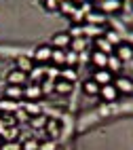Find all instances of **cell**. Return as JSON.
Listing matches in <instances>:
<instances>
[{
    "mask_svg": "<svg viewBox=\"0 0 133 150\" xmlns=\"http://www.w3.org/2000/svg\"><path fill=\"white\" fill-rule=\"evenodd\" d=\"M28 81H30V76H28L25 72H21V70H17V68H13V70H8V72H6V83H8V85L25 87Z\"/></svg>",
    "mask_w": 133,
    "mask_h": 150,
    "instance_id": "1",
    "label": "cell"
},
{
    "mask_svg": "<svg viewBox=\"0 0 133 150\" xmlns=\"http://www.w3.org/2000/svg\"><path fill=\"white\" fill-rule=\"evenodd\" d=\"M51 53H53V49L49 45H40V47H36L32 59L34 62H40V64H47V62H51Z\"/></svg>",
    "mask_w": 133,
    "mask_h": 150,
    "instance_id": "2",
    "label": "cell"
},
{
    "mask_svg": "<svg viewBox=\"0 0 133 150\" xmlns=\"http://www.w3.org/2000/svg\"><path fill=\"white\" fill-rule=\"evenodd\" d=\"M42 95H45V93H42V87L36 85V83L25 85V87H23V97H25V99H30V102H36V99H40Z\"/></svg>",
    "mask_w": 133,
    "mask_h": 150,
    "instance_id": "3",
    "label": "cell"
},
{
    "mask_svg": "<svg viewBox=\"0 0 133 150\" xmlns=\"http://www.w3.org/2000/svg\"><path fill=\"white\" fill-rule=\"evenodd\" d=\"M99 95L104 102H116V97H118V89L114 87V83H110V85H101L99 87Z\"/></svg>",
    "mask_w": 133,
    "mask_h": 150,
    "instance_id": "4",
    "label": "cell"
},
{
    "mask_svg": "<svg viewBox=\"0 0 133 150\" xmlns=\"http://www.w3.org/2000/svg\"><path fill=\"white\" fill-rule=\"evenodd\" d=\"M93 81L101 87V85L114 83V76H112V72H110L108 68H101V70H95V72H93Z\"/></svg>",
    "mask_w": 133,
    "mask_h": 150,
    "instance_id": "5",
    "label": "cell"
},
{
    "mask_svg": "<svg viewBox=\"0 0 133 150\" xmlns=\"http://www.w3.org/2000/svg\"><path fill=\"white\" fill-rule=\"evenodd\" d=\"M120 6H122V0H101L99 2V11L104 15H110V13L120 11Z\"/></svg>",
    "mask_w": 133,
    "mask_h": 150,
    "instance_id": "6",
    "label": "cell"
},
{
    "mask_svg": "<svg viewBox=\"0 0 133 150\" xmlns=\"http://www.w3.org/2000/svg\"><path fill=\"white\" fill-rule=\"evenodd\" d=\"M15 68L21 70V72H25V74H30V72L34 70V59L28 57V55H19L17 62H15Z\"/></svg>",
    "mask_w": 133,
    "mask_h": 150,
    "instance_id": "7",
    "label": "cell"
},
{
    "mask_svg": "<svg viewBox=\"0 0 133 150\" xmlns=\"http://www.w3.org/2000/svg\"><path fill=\"white\" fill-rule=\"evenodd\" d=\"M70 42H72V36H70L68 32H59V34H55L53 36V47L55 49H66L70 47Z\"/></svg>",
    "mask_w": 133,
    "mask_h": 150,
    "instance_id": "8",
    "label": "cell"
},
{
    "mask_svg": "<svg viewBox=\"0 0 133 150\" xmlns=\"http://www.w3.org/2000/svg\"><path fill=\"white\" fill-rule=\"evenodd\" d=\"M114 87L118 89V93H133V81L127 76H118L114 81Z\"/></svg>",
    "mask_w": 133,
    "mask_h": 150,
    "instance_id": "9",
    "label": "cell"
},
{
    "mask_svg": "<svg viewBox=\"0 0 133 150\" xmlns=\"http://www.w3.org/2000/svg\"><path fill=\"white\" fill-rule=\"evenodd\" d=\"M91 64L95 66V70H101V68H106V66H108V55L95 49V51L91 53Z\"/></svg>",
    "mask_w": 133,
    "mask_h": 150,
    "instance_id": "10",
    "label": "cell"
},
{
    "mask_svg": "<svg viewBox=\"0 0 133 150\" xmlns=\"http://www.w3.org/2000/svg\"><path fill=\"white\" fill-rule=\"evenodd\" d=\"M114 55L120 59V62H131V59H133V47L131 45H118Z\"/></svg>",
    "mask_w": 133,
    "mask_h": 150,
    "instance_id": "11",
    "label": "cell"
},
{
    "mask_svg": "<svg viewBox=\"0 0 133 150\" xmlns=\"http://www.w3.org/2000/svg\"><path fill=\"white\" fill-rule=\"evenodd\" d=\"M53 91L59 93V95H68L70 91H72V83L66 81V78H57V81L53 83Z\"/></svg>",
    "mask_w": 133,
    "mask_h": 150,
    "instance_id": "12",
    "label": "cell"
},
{
    "mask_svg": "<svg viewBox=\"0 0 133 150\" xmlns=\"http://www.w3.org/2000/svg\"><path fill=\"white\" fill-rule=\"evenodd\" d=\"M85 23H91V25H104L106 23V15L101 11H91L89 15H85Z\"/></svg>",
    "mask_w": 133,
    "mask_h": 150,
    "instance_id": "13",
    "label": "cell"
},
{
    "mask_svg": "<svg viewBox=\"0 0 133 150\" xmlns=\"http://www.w3.org/2000/svg\"><path fill=\"white\" fill-rule=\"evenodd\" d=\"M95 49H97V51H101V53H106V55L114 53V45H110L104 36H97V38H95Z\"/></svg>",
    "mask_w": 133,
    "mask_h": 150,
    "instance_id": "14",
    "label": "cell"
},
{
    "mask_svg": "<svg viewBox=\"0 0 133 150\" xmlns=\"http://www.w3.org/2000/svg\"><path fill=\"white\" fill-rule=\"evenodd\" d=\"M4 93H6L8 99H23V87H19V85H6Z\"/></svg>",
    "mask_w": 133,
    "mask_h": 150,
    "instance_id": "15",
    "label": "cell"
},
{
    "mask_svg": "<svg viewBox=\"0 0 133 150\" xmlns=\"http://www.w3.org/2000/svg\"><path fill=\"white\" fill-rule=\"evenodd\" d=\"M45 129H47V133H49V137H57L59 135V131H61V127H59V121L57 118H49L47 121V125H45Z\"/></svg>",
    "mask_w": 133,
    "mask_h": 150,
    "instance_id": "16",
    "label": "cell"
},
{
    "mask_svg": "<svg viewBox=\"0 0 133 150\" xmlns=\"http://www.w3.org/2000/svg\"><path fill=\"white\" fill-rule=\"evenodd\" d=\"M83 91H85L87 95H91V97H95V95H99V85L93 81V78H91V81H85Z\"/></svg>",
    "mask_w": 133,
    "mask_h": 150,
    "instance_id": "17",
    "label": "cell"
},
{
    "mask_svg": "<svg viewBox=\"0 0 133 150\" xmlns=\"http://www.w3.org/2000/svg\"><path fill=\"white\" fill-rule=\"evenodd\" d=\"M120 66H122V62H120L114 53H110V55H108V66H106V68L110 70V72H118Z\"/></svg>",
    "mask_w": 133,
    "mask_h": 150,
    "instance_id": "18",
    "label": "cell"
},
{
    "mask_svg": "<svg viewBox=\"0 0 133 150\" xmlns=\"http://www.w3.org/2000/svg\"><path fill=\"white\" fill-rule=\"evenodd\" d=\"M51 59H53L57 66H64V64H66V51H64V49H53Z\"/></svg>",
    "mask_w": 133,
    "mask_h": 150,
    "instance_id": "19",
    "label": "cell"
},
{
    "mask_svg": "<svg viewBox=\"0 0 133 150\" xmlns=\"http://www.w3.org/2000/svg\"><path fill=\"white\" fill-rule=\"evenodd\" d=\"M59 78H66V81H70V83H74L76 81V70L74 68H61V72H59Z\"/></svg>",
    "mask_w": 133,
    "mask_h": 150,
    "instance_id": "20",
    "label": "cell"
},
{
    "mask_svg": "<svg viewBox=\"0 0 133 150\" xmlns=\"http://www.w3.org/2000/svg\"><path fill=\"white\" fill-rule=\"evenodd\" d=\"M85 28V34H89V36H104V32H101V25H91V23H85L83 25Z\"/></svg>",
    "mask_w": 133,
    "mask_h": 150,
    "instance_id": "21",
    "label": "cell"
},
{
    "mask_svg": "<svg viewBox=\"0 0 133 150\" xmlns=\"http://www.w3.org/2000/svg\"><path fill=\"white\" fill-rule=\"evenodd\" d=\"M47 121H49V118H47V116H42V114L30 116V123H32V127H36V129H42V127L47 125Z\"/></svg>",
    "mask_w": 133,
    "mask_h": 150,
    "instance_id": "22",
    "label": "cell"
},
{
    "mask_svg": "<svg viewBox=\"0 0 133 150\" xmlns=\"http://www.w3.org/2000/svg\"><path fill=\"white\" fill-rule=\"evenodd\" d=\"M57 11H61L64 15H72V13L76 11V4L72 2V0H68V2H61V4H59Z\"/></svg>",
    "mask_w": 133,
    "mask_h": 150,
    "instance_id": "23",
    "label": "cell"
},
{
    "mask_svg": "<svg viewBox=\"0 0 133 150\" xmlns=\"http://www.w3.org/2000/svg\"><path fill=\"white\" fill-rule=\"evenodd\" d=\"M104 38H106L110 45H120V36H118V32H114V30H108V32H104Z\"/></svg>",
    "mask_w": 133,
    "mask_h": 150,
    "instance_id": "24",
    "label": "cell"
},
{
    "mask_svg": "<svg viewBox=\"0 0 133 150\" xmlns=\"http://www.w3.org/2000/svg\"><path fill=\"white\" fill-rule=\"evenodd\" d=\"M76 64H78V53H74V51H70V49H66V66L74 68Z\"/></svg>",
    "mask_w": 133,
    "mask_h": 150,
    "instance_id": "25",
    "label": "cell"
},
{
    "mask_svg": "<svg viewBox=\"0 0 133 150\" xmlns=\"http://www.w3.org/2000/svg\"><path fill=\"white\" fill-rule=\"evenodd\" d=\"M68 49H70V51H74V53H80L85 49V40H83V38H72V42H70Z\"/></svg>",
    "mask_w": 133,
    "mask_h": 150,
    "instance_id": "26",
    "label": "cell"
},
{
    "mask_svg": "<svg viewBox=\"0 0 133 150\" xmlns=\"http://www.w3.org/2000/svg\"><path fill=\"white\" fill-rule=\"evenodd\" d=\"M85 25V23H83ZM83 25H72V28H70V36H72V38H83V34H85V28Z\"/></svg>",
    "mask_w": 133,
    "mask_h": 150,
    "instance_id": "27",
    "label": "cell"
},
{
    "mask_svg": "<svg viewBox=\"0 0 133 150\" xmlns=\"http://www.w3.org/2000/svg\"><path fill=\"white\" fill-rule=\"evenodd\" d=\"M17 135H19V129H17V127H11V129H6V131H4L6 142H15V139H17Z\"/></svg>",
    "mask_w": 133,
    "mask_h": 150,
    "instance_id": "28",
    "label": "cell"
},
{
    "mask_svg": "<svg viewBox=\"0 0 133 150\" xmlns=\"http://www.w3.org/2000/svg\"><path fill=\"white\" fill-rule=\"evenodd\" d=\"M78 8H80V11H83L85 15H89L91 11H95V6H93V2H91V0H85L83 4H78Z\"/></svg>",
    "mask_w": 133,
    "mask_h": 150,
    "instance_id": "29",
    "label": "cell"
},
{
    "mask_svg": "<svg viewBox=\"0 0 133 150\" xmlns=\"http://www.w3.org/2000/svg\"><path fill=\"white\" fill-rule=\"evenodd\" d=\"M38 142H36V139H25V142H23V146H21V150H38Z\"/></svg>",
    "mask_w": 133,
    "mask_h": 150,
    "instance_id": "30",
    "label": "cell"
},
{
    "mask_svg": "<svg viewBox=\"0 0 133 150\" xmlns=\"http://www.w3.org/2000/svg\"><path fill=\"white\" fill-rule=\"evenodd\" d=\"M42 74H45V72H42L40 68H34L32 72H30V78H32V83H36V85H38V81L42 78Z\"/></svg>",
    "mask_w": 133,
    "mask_h": 150,
    "instance_id": "31",
    "label": "cell"
},
{
    "mask_svg": "<svg viewBox=\"0 0 133 150\" xmlns=\"http://www.w3.org/2000/svg\"><path fill=\"white\" fill-rule=\"evenodd\" d=\"M25 112L32 114V116H36V114H40V106L38 104H25Z\"/></svg>",
    "mask_w": 133,
    "mask_h": 150,
    "instance_id": "32",
    "label": "cell"
},
{
    "mask_svg": "<svg viewBox=\"0 0 133 150\" xmlns=\"http://www.w3.org/2000/svg\"><path fill=\"white\" fill-rule=\"evenodd\" d=\"M42 4H45L47 11H57V8H59V2H57V0H42Z\"/></svg>",
    "mask_w": 133,
    "mask_h": 150,
    "instance_id": "33",
    "label": "cell"
},
{
    "mask_svg": "<svg viewBox=\"0 0 133 150\" xmlns=\"http://www.w3.org/2000/svg\"><path fill=\"white\" fill-rule=\"evenodd\" d=\"M0 150H21V146H19L17 142H6L0 146Z\"/></svg>",
    "mask_w": 133,
    "mask_h": 150,
    "instance_id": "34",
    "label": "cell"
},
{
    "mask_svg": "<svg viewBox=\"0 0 133 150\" xmlns=\"http://www.w3.org/2000/svg\"><path fill=\"white\" fill-rule=\"evenodd\" d=\"M38 150H55V142H51V139H47V142H42L38 146Z\"/></svg>",
    "mask_w": 133,
    "mask_h": 150,
    "instance_id": "35",
    "label": "cell"
},
{
    "mask_svg": "<svg viewBox=\"0 0 133 150\" xmlns=\"http://www.w3.org/2000/svg\"><path fill=\"white\" fill-rule=\"evenodd\" d=\"M2 118H4L6 125H13V123H15V116H13V114H2Z\"/></svg>",
    "mask_w": 133,
    "mask_h": 150,
    "instance_id": "36",
    "label": "cell"
},
{
    "mask_svg": "<svg viewBox=\"0 0 133 150\" xmlns=\"http://www.w3.org/2000/svg\"><path fill=\"white\" fill-rule=\"evenodd\" d=\"M42 85H45V87H42V93H47V91H51V89H53V83H49V81H45Z\"/></svg>",
    "mask_w": 133,
    "mask_h": 150,
    "instance_id": "37",
    "label": "cell"
},
{
    "mask_svg": "<svg viewBox=\"0 0 133 150\" xmlns=\"http://www.w3.org/2000/svg\"><path fill=\"white\" fill-rule=\"evenodd\" d=\"M57 2H59V4H61V2H68V0H57Z\"/></svg>",
    "mask_w": 133,
    "mask_h": 150,
    "instance_id": "38",
    "label": "cell"
},
{
    "mask_svg": "<svg viewBox=\"0 0 133 150\" xmlns=\"http://www.w3.org/2000/svg\"><path fill=\"white\" fill-rule=\"evenodd\" d=\"M97 2H101V0H97Z\"/></svg>",
    "mask_w": 133,
    "mask_h": 150,
    "instance_id": "39",
    "label": "cell"
}]
</instances>
